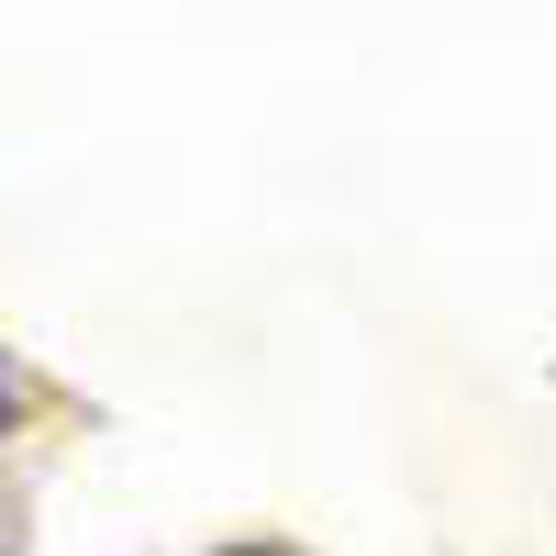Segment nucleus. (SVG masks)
I'll return each instance as SVG.
<instances>
[{
    "label": "nucleus",
    "mask_w": 556,
    "mask_h": 556,
    "mask_svg": "<svg viewBox=\"0 0 556 556\" xmlns=\"http://www.w3.org/2000/svg\"><path fill=\"white\" fill-rule=\"evenodd\" d=\"M245 556H256V545H245Z\"/></svg>",
    "instance_id": "f257e3e1"
}]
</instances>
